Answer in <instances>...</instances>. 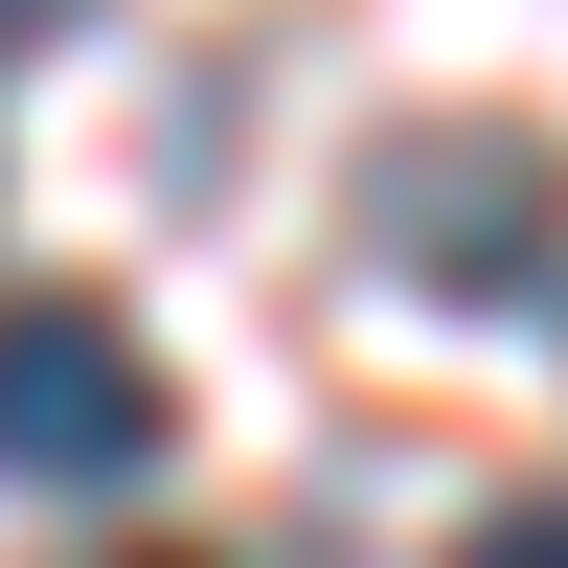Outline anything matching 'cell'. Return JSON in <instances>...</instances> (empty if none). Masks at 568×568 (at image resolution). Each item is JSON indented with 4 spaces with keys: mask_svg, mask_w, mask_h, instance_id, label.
<instances>
[{
    "mask_svg": "<svg viewBox=\"0 0 568 568\" xmlns=\"http://www.w3.org/2000/svg\"><path fill=\"white\" fill-rule=\"evenodd\" d=\"M455 568H568V500H500V524L455 546Z\"/></svg>",
    "mask_w": 568,
    "mask_h": 568,
    "instance_id": "3957f363",
    "label": "cell"
},
{
    "mask_svg": "<svg viewBox=\"0 0 568 568\" xmlns=\"http://www.w3.org/2000/svg\"><path fill=\"white\" fill-rule=\"evenodd\" d=\"M160 455V364L114 296H0V478L23 500H114Z\"/></svg>",
    "mask_w": 568,
    "mask_h": 568,
    "instance_id": "7a4b0ae2",
    "label": "cell"
},
{
    "mask_svg": "<svg viewBox=\"0 0 568 568\" xmlns=\"http://www.w3.org/2000/svg\"><path fill=\"white\" fill-rule=\"evenodd\" d=\"M364 251L409 273V296H546L568 273V160L500 114H433L387 182H364Z\"/></svg>",
    "mask_w": 568,
    "mask_h": 568,
    "instance_id": "6da1fadb",
    "label": "cell"
},
{
    "mask_svg": "<svg viewBox=\"0 0 568 568\" xmlns=\"http://www.w3.org/2000/svg\"><path fill=\"white\" fill-rule=\"evenodd\" d=\"M69 23H91V0H0V45H69Z\"/></svg>",
    "mask_w": 568,
    "mask_h": 568,
    "instance_id": "277c9868",
    "label": "cell"
},
{
    "mask_svg": "<svg viewBox=\"0 0 568 568\" xmlns=\"http://www.w3.org/2000/svg\"><path fill=\"white\" fill-rule=\"evenodd\" d=\"M136 568H182V546H136Z\"/></svg>",
    "mask_w": 568,
    "mask_h": 568,
    "instance_id": "5b68a950",
    "label": "cell"
}]
</instances>
